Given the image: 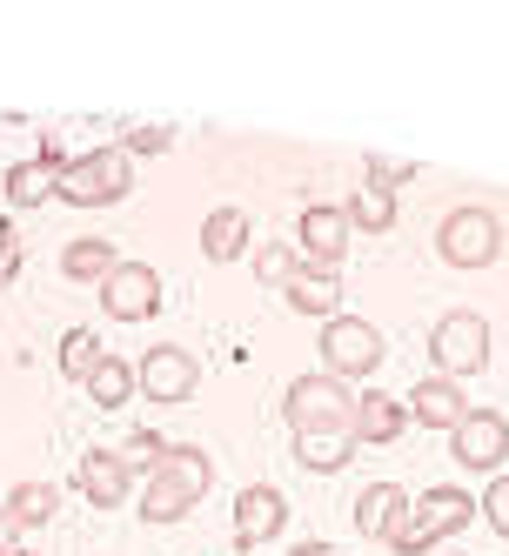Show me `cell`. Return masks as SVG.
Wrapping results in <instances>:
<instances>
[{
    "instance_id": "obj_1",
    "label": "cell",
    "mask_w": 509,
    "mask_h": 556,
    "mask_svg": "<svg viewBox=\"0 0 509 556\" xmlns=\"http://www.w3.org/2000/svg\"><path fill=\"white\" fill-rule=\"evenodd\" d=\"M348 416H356V389L322 369H308L282 389V422L295 435H348Z\"/></svg>"
},
{
    "instance_id": "obj_2",
    "label": "cell",
    "mask_w": 509,
    "mask_h": 556,
    "mask_svg": "<svg viewBox=\"0 0 509 556\" xmlns=\"http://www.w3.org/2000/svg\"><path fill=\"white\" fill-rule=\"evenodd\" d=\"M54 194H61L67 208H114V202H128V194H135V168H128V154L107 141V148L74 154Z\"/></svg>"
},
{
    "instance_id": "obj_3",
    "label": "cell",
    "mask_w": 509,
    "mask_h": 556,
    "mask_svg": "<svg viewBox=\"0 0 509 556\" xmlns=\"http://www.w3.org/2000/svg\"><path fill=\"white\" fill-rule=\"evenodd\" d=\"M476 523V496L469 490H456V483H436V490H422L416 503H409V530L389 543V549H403V556H429L436 543H449L456 530H469Z\"/></svg>"
},
{
    "instance_id": "obj_4",
    "label": "cell",
    "mask_w": 509,
    "mask_h": 556,
    "mask_svg": "<svg viewBox=\"0 0 509 556\" xmlns=\"http://www.w3.org/2000/svg\"><path fill=\"white\" fill-rule=\"evenodd\" d=\"M429 369L449 376V382L489 369V323H483L476 308H449V315H436V329H429Z\"/></svg>"
},
{
    "instance_id": "obj_5",
    "label": "cell",
    "mask_w": 509,
    "mask_h": 556,
    "mask_svg": "<svg viewBox=\"0 0 509 556\" xmlns=\"http://www.w3.org/2000/svg\"><path fill=\"white\" fill-rule=\"evenodd\" d=\"M436 255L449 268H489L502 255V222L483 208V202H462L436 222Z\"/></svg>"
},
{
    "instance_id": "obj_6",
    "label": "cell",
    "mask_w": 509,
    "mask_h": 556,
    "mask_svg": "<svg viewBox=\"0 0 509 556\" xmlns=\"http://www.w3.org/2000/svg\"><path fill=\"white\" fill-rule=\"evenodd\" d=\"M382 329L362 323V315H335V323H322V376L335 382H362L382 369Z\"/></svg>"
},
{
    "instance_id": "obj_7",
    "label": "cell",
    "mask_w": 509,
    "mask_h": 556,
    "mask_svg": "<svg viewBox=\"0 0 509 556\" xmlns=\"http://www.w3.org/2000/svg\"><path fill=\"white\" fill-rule=\"evenodd\" d=\"M348 215L335 208V202H308L302 215H295V255H302V268H322V275H335L342 268V255H348Z\"/></svg>"
},
{
    "instance_id": "obj_8",
    "label": "cell",
    "mask_w": 509,
    "mask_h": 556,
    "mask_svg": "<svg viewBox=\"0 0 509 556\" xmlns=\"http://www.w3.org/2000/svg\"><path fill=\"white\" fill-rule=\"evenodd\" d=\"M449 456H456V469L502 476V463H509V422H502L496 409H469V416L449 429Z\"/></svg>"
},
{
    "instance_id": "obj_9",
    "label": "cell",
    "mask_w": 509,
    "mask_h": 556,
    "mask_svg": "<svg viewBox=\"0 0 509 556\" xmlns=\"http://www.w3.org/2000/svg\"><path fill=\"white\" fill-rule=\"evenodd\" d=\"M194 382H202V363H194L188 349H175V342H154L135 363V389L148 395V403H188Z\"/></svg>"
},
{
    "instance_id": "obj_10",
    "label": "cell",
    "mask_w": 509,
    "mask_h": 556,
    "mask_svg": "<svg viewBox=\"0 0 509 556\" xmlns=\"http://www.w3.org/2000/svg\"><path fill=\"white\" fill-rule=\"evenodd\" d=\"M101 302H107L114 323H148V315L162 308V268L122 255V262H114V275L101 282Z\"/></svg>"
},
{
    "instance_id": "obj_11",
    "label": "cell",
    "mask_w": 509,
    "mask_h": 556,
    "mask_svg": "<svg viewBox=\"0 0 509 556\" xmlns=\"http://www.w3.org/2000/svg\"><path fill=\"white\" fill-rule=\"evenodd\" d=\"M67 162H74V154H61L54 135H41V154H27V162H14L8 175H0V194H8V208H41L48 194L61 188Z\"/></svg>"
},
{
    "instance_id": "obj_12",
    "label": "cell",
    "mask_w": 509,
    "mask_h": 556,
    "mask_svg": "<svg viewBox=\"0 0 509 556\" xmlns=\"http://www.w3.org/2000/svg\"><path fill=\"white\" fill-rule=\"evenodd\" d=\"M282 523H289V503H282V490H268V483H249L242 496H234V549H262L268 536H282Z\"/></svg>"
},
{
    "instance_id": "obj_13",
    "label": "cell",
    "mask_w": 509,
    "mask_h": 556,
    "mask_svg": "<svg viewBox=\"0 0 509 556\" xmlns=\"http://www.w3.org/2000/svg\"><path fill=\"white\" fill-rule=\"evenodd\" d=\"M74 483H81V496L94 509H122L128 490H135V469L122 463V450H81V463H74Z\"/></svg>"
},
{
    "instance_id": "obj_14",
    "label": "cell",
    "mask_w": 509,
    "mask_h": 556,
    "mask_svg": "<svg viewBox=\"0 0 509 556\" xmlns=\"http://www.w3.org/2000/svg\"><path fill=\"white\" fill-rule=\"evenodd\" d=\"M403 409H409V422H422V429H456L469 409H476V403H469V395H462V382H449V376H422L409 395H403Z\"/></svg>"
},
{
    "instance_id": "obj_15",
    "label": "cell",
    "mask_w": 509,
    "mask_h": 556,
    "mask_svg": "<svg viewBox=\"0 0 509 556\" xmlns=\"http://www.w3.org/2000/svg\"><path fill=\"white\" fill-rule=\"evenodd\" d=\"M403 429H409V409H403V395H382V389H362V395H356V416H348V443H356V450L396 443Z\"/></svg>"
},
{
    "instance_id": "obj_16",
    "label": "cell",
    "mask_w": 509,
    "mask_h": 556,
    "mask_svg": "<svg viewBox=\"0 0 509 556\" xmlns=\"http://www.w3.org/2000/svg\"><path fill=\"white\" fill-rule=\"evenodd\" d=\"M356 530H362L369 543H396V536L409 530V490H403V483H369V490L356 496Z\"/></svg>"
},
{
    "instance_id": "obj_17",
    "label": "cell",
    "mask_w": 509,
    "mask_h": 556,
    "mask_svg": "<svg viewBox=\"0 0 509 556\" xmlns=\"http://www.w3.org/2000/svg\"><path fill=\"white\" fill-rule=\"evenodd\" d=\"M154 476H162V483L194 509V503L208 496V483H215V456L202 443H168V456H162V469H154Z\"/></svg>"
},
{
    "instance_id": "obj_18",
    "label": "cell",
    "mask_w": 509,
    "mask_h": 556,
    "mask_svg": "<svg viewBox=\"0 0 509 556\" xmlns=\"http://www.w3.org/2000/svg\"><path fill=\"white\" fill-rule=\"evenodd\" d=\"M255 242H249V215L242 208H208V222H202V255L221 268V262H242Z\"/></svg>"
},
{
    "instance_id": "obj_19",
    "label": "cell",
    "mask_w": 509,
    "mask_h": 556,
    "mask_svg": "<svg viewBox=\"0 0 509 556\" xmlns=\"http://www.w3.org/2000/svg\"><path fill=\"white\" fill-rule=\"evenodd\" d=\"M114 262H122V249H114V242H101V235H74V242L61 249V275H67V282H107V275H114Z\"/></svg>"
},
{
    "instance_id": "obj_20",
    "label": "cell",
    "mask_w": 509,
    "mask_h": 556,
    "mask_svg": "<svg viewBox=\"0 0 509 556\" xmlns=\"http://www.w3.org/2000/svg\"><path fill=\"white\" fill-rule=\"evenodd\" d=\"M54 509H61V490L54 483H14L8 496H0L8 530H41V523H54Z\"/></svg>"
},
{
    "instance_id": "obj_21",
    "label": "cell",
    "mask_w": 509,
    "mask_h": 556,
    "mask_svg": "<svg viewBox=\"0 0 509 556\" xmlns=\"http://www.w3.org/2000/svg\"><path fill=\"white\" fill-rule=\"evenodd\" d=\"M282 295H289L295 315H322V323H335V315H342V282H335V275H322V268H302Z\"/></svg>"
},
{
    "instance_id": "obj_22",
    "label": "cell",
    "mask_w": 509,
    "mask_h": 556,
    "mask_svg": "<svg viewBox=\"0 0 509 556\" xmlns=\"http://www.w3.org/2000/svg\"><path fill=\"white\" fill-rule=\"evenodd\" d=\"M342 215H348V228H362V235H389V228H396V188L362 181V188L342 202Z\"/></svg>"
},
{
    "instance_id": "obj_23",
    "label": "cell",
    "mask_w": 509,
    "mask_h": 556,
    "mask_svg": "<svg viewBox=\"0 0 509 556\" xmlns=\"http://www.w3.org/2000/svg\"><path fill=\"white\" fill-rule=\"evenodd\" d=\"M88 403H101V409H122V403H135V363H122V355H101V363L88 369Z\"/></svg>"
},
{
    "instance_id": "obj_24",
    "label": "cell",
    "mask_w": 509,
    "mask_h": 556,
    "mask_svg": "<svg viewBox=\"0 0 509 556\" xmlns=\"http://www.w3.org/2000/svg\"><path fill=\"white\" fill-rule=\"evenodd\" d=\"M249 268H255L262 289H289L295 275H302V255H295V242H255L249 249Z\"/></svg>"
},
{
    "instance_id": "obj_25",
    "label": "cell",
    "mask_w": 509,
    "mask_h": 556,
    "mask_svg": "<svg viewBox=\"0 0 509 556\" xmlns=\"http://www.w3.org/2000/svg\"><path fill=\"white\" fill-rule=\"evenodd\" d=\"M348 456H356V443H348V435H295V463L316 469V476L348 469Z\"/></svg>"
},
{
    "instance_id": "obj_26",
    "label": "cell",
    "mask_w": 509,
    "mask_h": 556,
    "mask_svg": "<svg viewBox=\"0 0 509 556\" xmlns=\"http://www.w3.org/2000/svg\"><path fill=\"white\" fill-rule=\"evenodd\" d=\"M101 355H107V349H101L94 329H67V336H61V376H67V382H88V369L101 363Z\"/></svg>"
},
{
    "instance_id": "obj_27",
    "label": "cell",
    "mask_w": 509,
    "mask_h": 556,
    "mask_svg": "<svg viewBox=\"0 0 509 556\" xmlns=\"http://www.w3.org/2000/svg\"><path fill=\"white\" fill-rule=\"evenodd\" d=\"M135 162V154H168L175 148V128H162V122H135V128H122V141H114Z\"/></svg>"
},
{
    "instance_id": "obj_28",
    "label": "cell",
    "mask_w": 509,
    "mask_h": 556,
    "mask_svg": "<svg viewBox=\"0 0 509 556\" xmlns=\"http://www.w3.org/2000/svg\"><path fill=\"white\" fill-rule=\"evenodd\" d=\"M162 456H168V443H162V429H135L128 443H122V463H128V469H148V476L162 469Z\"/></svg>"
},
{
    "instance_id": "obj_29",
    "label": "cell",
    "mask_w": 509,
    "mask_h": 556,
    "mask_svg": "<svg viewBox=\"0 0 509 556\" xmlns=\"http://www.w3.org/2000/svg\"><path fill=\"white\" fill-rule=\"evenodd\" d=\"M476 509H483V523L509 543V469H502V476H489V490H483V503H476Z\"/></svg>"
},
{
    "instance_id": "obj_30",
    "label": "cell",
    "mask_w": 509,
    "mask_h": 556,
    "mask_svg": "<svg viewBox=\"0 0 509 556\" xmlns=\"http://www.w3.org/2000/svg\"><path fill=\"white\" fill-rule=\"evenodd\" d=\"M422 168L416 162H389V154H369V175L362 181H382V188H403V181H416Z\"/></svg>"
},
{
    "instance_id": "obj_31",
    "label": "cell",
    "mask_w": 509,
    "mask_h": 556,
    "mask_svg": "<svg viewBox=\"0 0 509 556\" xmlns=\"http://www.w3.org/2000/svg\"><path fill=\"white\" fill-rule=\"evenodd\" d=\"M14 275H21V242H14L8 228H0V289H8Z\"/></svg>"
},
{
    "instance_id": "obj_32",
    "label": "cell",
    "mask_w": 509,
    "mask_h": 556,
    "mask_svg": "<svg viewBox=\"0 0 509 556\" xmlns=\"http://www.w3.org/2000/svg\"><path fill=\"white\" fill-rule=\"evenodd\" d=\"M289 556H335V549H329V543H295Z\"/></svg>"
},
{
    "instance_id": "obj_33",
    "label": "cell",
    "mask_w": 509,
    "mask_h": 556,
    "mask_svg": "<svg viewBox=\"0 0 509 556\" xmlns=\"http://www.w3.org/2000/svg\"><path fill=\"white\" fill-rule=\"evenodd\" d=\"M14 549V530H8V516H0V556H8Z\"/></svg>"
},
{
    "instance_id": "obj_34",
    "label": "cell",
    "mask_w": 509,
    "mask_h": 556,
    "mask_svg": "<svg viewBox=\"0 0 509 556\" xmlns=\"http://www.w3.org/2000/svg\"><path fill=\"white\" fill-rule=\"evenodd\" d=\"M8 556H41V549H21V543H14V549H8Z\"/></svg>"
}]
</instances>
